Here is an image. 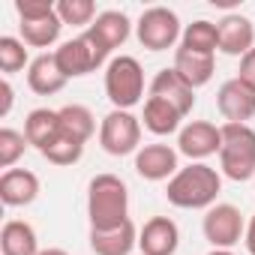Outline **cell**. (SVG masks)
<instances>
[{"label":"cell","instance_id":"6da1fadb","mask_svg":"<svg viewBox=\"0 0 255 255\" xmlns=\"http://www.w3.org/2000/svg\"><path fill=\"white\" fill-rule=\"evenodd\" d=\"M219 192H222V174L207 162H189L165 186L168 204L180 210H210Z\"/></svg>","mask_w":255,"mask_h":255},{"label":"cell","instance_id":"7a4b0ae2","mask_svg":"<svg viewBox=\"0 0 255 255\" xmlns=\"http://www.w3.org/2000/svg\"><path fill=\"white\" fill-rule=\"evenodd\" d=\"M90 228H117L129 219V189L117 174H96L87 186Z\"/></svg>","mask_w":255,"mask_h":255},{"label":"cell","instance_id":"3957f363","mask_svg":"<svg viewBox=\"0 0 255 255\" xmlns=\"http://www.w3.org/2000/svg\"><path fill=\"white\" fill-rule=\"evenodd\" d=\"M222 147H219V171L234 180L255 177V129L249 123H222Z\"/></svg>","mask_w":255,"mask_h":255},{"label":"cell","instance_id":"277c9868","mask_svg":"<svg viewBox=\"0 0 255 255\" xmlns=\"http://www.w3.org/2000/svg\"><path fill=\"white\" fill-rule=\"evenodd\" d=\"M105 96L114 108L132 111L144 99V69L132 54H117L105 66Z\"/></svg>","mask_w":255,"mask_h":255},{"label":"cell","instance_id":"5b68a950","mask_svg":"<svg viewBox=\"0 0 255 255\" xmlns=\"http://www.w3.org/2000/svg\"><path fill=\"white\" fill-rule=\"evenodd\" d=\"M99 144L108 156H129L141 150V120L132 111L111 108L99 123Z\"/></svg>","mask_w":255,"mask_h":255},{"label":"cell","instance_id":"8992f818","mask_svg":"<svg viewBox=\"0 0 255 255\" xmlns=\"http://www.w3.org/2000/svg\"><path fill=\"white\" fill-rule=\"evenodd\" d=\"M135 36L147 51H168L180 42L183 27L174 9L168 6H150L141 12L138 24H135Z\"/></svg>","mask_w":255,"mask_h":255},{"label":"cell","instance_id":"52a82bcc","mask_svg":"<svg viewBox=\"0 0 255 255\" xmlns=\"http://www.w3.org/2000/svg\"><path fill=\"white\" fill-rule=\"evenodd\" d=\"M54 57H57V66H60V72L66 75V78H81V75H90V72H96L99 66H105V60L111 57L102 45H96V39L84 30L81 36H75V39H66L57 51H54Z\"/></svg>","mask_w":255,"mask_h":255},{"label":"cell","instance_id":"ba28073f","mask_svg":"<svg viewBox=\"0 0 255 255\" xmlns=\"http://www.w3.org/2000/svg\"><path fill=\"white\" fill-rule=\"evenodd\" d=\"M201 231H204V240L213 249H231V246H237L243 240L246 222H243V216H240V210L234 204H213L204 213Z\"/></svg>","mask_w":255,"mask_h":255},{"label":"cell","instance_id":"9c48e42d","mask_svg":"<svg viewBox=\"0 0 255 255\" xmlns=\"http://www.w3.org/2000/svg\"><path fill=\"white\" fill-rule=\"evenodd\" d=\"M219 147H222V129L210 120H189L177 132V153H183L195 162L219 153Z\"/></svg>","mask_w":255,"mask_h":255},{"label":"cell","instance_id":"30bf717a","mask_svg":"<svg viewBox=\"0 0 255 255\" xmlns=\"http://www.w3.org/2000/svg\"><path fill=\"white\" fill-rule=\"evenodd\" d=\"M216 108L225 123H249L255 117V90L240 78H228L216 93Z\"/></svg>","mask_w":255,"mask_h":255},{"label":"cell","instance_id":"8fae6325","mask_svg":"<svg viewBox=\"0 0 255 255\" xmlns=\"http://www.w3.org/2000/svg\"><path fill=\"white\" fill-rule=\"evenodd\" d=\"M177 150L171 144H144L138 153H135V171L138 177L150 180V183H159V180H171L180 165H177Z\"/></svg>","mask_w":255,"mask_h":255},{"label":"cell","instance_id":"7c38bea8","mask_svg":"<svg viewBox=\"0 0 255 255\" xmlns=\"http://www.w3.org/2000/svg\"><path fill=\"white\" fill-rule=\"evenodd\" d=\"M216 30H219V51L228 57H243L255 48V24L240 12H228L222 21H216Z\"/></svg>","mask_w":255,"mask_h":255},{"label":"cell","instance_id":"4fadbf2b","mask_svg":"<svg viewBox=\"0 0 255 255\" xmlns=\"http://www.w3.org/2000/svg\"><path fill=\"white\" fill-rule=\"evenodd\" d=\"M180 246V228L168 216H153L138 231V249L144 255H174Z\"/></svg>","mask_w":255,"mask_h":255},{"label":"cell","instance_id":"5bb4252c","mask_svg":"<svg viewBox=\"0 0 255 255\" xmlns=\"http://www.w3.org/2000/svg\"><path fill=\"white\" fill-rule=\"evenodd\" d=\"M39 195V177L27 168H9L0 174V201L6 207H27Z\"/></svg>","mask_w":255,"mask_h":255},{"label":"cell","instance_id":"9a60e30c","mask_svg":"<svg viewBox=\"0 0 255 255\" xmlns=\"http://www.w3.org/2000/svg\"><path fill=\"white\" fill-rule=\"evenodd\" d=\"M171 69L192 90H198V87H204L213 78V72H216V54H198V51H189V48L177 45L174 48V66Z\"/></svg>","mask_w":255,"mask_h":255},{"label":"cell","instance_id":"2e32d148","mask_svg":"<svg viewBox=\"0 0 255 255\" xmlns=\"http://www.w3.org/2000/svg\"><path fill=\"white\" fill-rule=\"evenodd\" d=\"M138 246V231L132 219H126L117 228H90V249L96 255H129Z\"/></svg>","mask_w":255,"mask_h":255},{"label":"cell","instance_id":"e0dca14e","mask_svg":"<svg viewBox=\"0 0 255 255\" xmlns=\"http://www.w3.org/2000/svg\"><path fill=\"white\" fill-rule=\"evenodd\" d=\"M129 30H132V24H129V18H126V12H120V9H105V12H99L96 21L87 27V33L96 39V45H102L108 54L129 39Z\"/></svg>","mask_w":255,"mask_h":255},{"label":"cell","instance_id":"ac0fdd59","mask_svg":"<svg viewBox=\"0 0 255 255\" xmlns=\"http://www.w3.org/2000/svg\"><path fill=\"white\" fill-rule=\"evenodd\" d=\"M150 96H159L165 102H171L183 117L195 108V90L174 72V69H159L156 78L150 81Z\"/></svg>","mask_w":255,"mask_h":255},{"label":"cell","instance_id":"d6986e66","mask_svg":"<svg viewBox=\"0 0 255 255\" xmlns=\"http://www.w3.org/2000/svg\"><path fill=\"white\" fill-rule=\"evenodd\" d=\"M66 75L60 72L57 66V57L54 54H39L33 57V63L27 66V87L39 96H54L66 87Z\"/></svg>","mask_w":255,"mask_h":255},{"label":"cell","instance_id":"ffe728a7","mask_svg":"<svg viewBox=\"0 0 255 255\" xmlns=\"http://www.w3.org/2000/svg\"><path fill=\"white\" fill-rule=\"evenodd\" d=\"M60 135V111L54 108H33L24 120V138L39 153Z\"/></svg>","mask_w":255,"mask_h":255},{"label":"cell","instance_id":"44dd1931","mask_svg":"<svg viewBox=\"0 0 255 255\" xmlns=\"http://www.w3.org/2000/svg\"><path fill=\"white\" fill-rule=\"evenodd\" d=\"M141 120H144V129H147V132H153V135H171V132L180 129L183 114H180L171 102H165V99H159V96H147V99H144V114H141Z\"/></svg>","mask_w":255,"mask_h":255},{"label":"cell","instance_id":"7402d4cb","mask_svg":"<svg viewBox=\"0 0 255 255\" xmlns=\"http://www.w3.org/2000/svg\"><path fill=\"white\" fill-rule=\"evenodd\" d=\"M0 252L3 255H39V237L30 222L9 219L0 231Z\"/></svg>","mask_w":255,"mask_h":255},{"label":"cell","instance_id":"603a6c76","mask_svg":"<svg viewBox=\"0 0 255 255\" xmlns=\"http://www.w3.org/2000/svg\"><path fill=\"white\" fill-rule=\"evenodd\" d=\"M57 111H60V135H66V138H72L78 144H87L93 138V132H96V117H93L90 108L72 102V105H63Z\"/></svg>","mask_w":255,"mask_h":255},{"label":"cell","instance_id":"cb8c5ba5","mask_svg":"<svg viewBox=\"0 0 255 255\" xmlns=\"http://www.w3.org/2000/svg\"><path fill=\"white\" fill-rule=\"evenodd\" d=\"M21 42L30 45V48H51L57 39H60V30H63V21L60 15H48V18H36V21H21Z\"/></svg>","mask_w":255,"mask_h":255},{"label":"cell","instance_id":"d4e9b609","mask_svg":"<svg viewBox=\"0 0 255 255\" xmlns=\"http://www.w3.org/2000/svg\"><path fill=\"white\" fill-rule=\"evenodd\" d=\"M180 45L189 48V51H198V54H216V48H219V30H216L213 21L198 18V21H192V24L183 27Z\"/></svg>","mask_w":255,"mask_h":255},{"label":"cell","instance_id":"484cf974","mask_svg":"<svg viewBox=\"0 0 255 255\" xmlns=\"http://www.w3.org/2000/svg\"><path fill=\"white\" fill-rule=\"evenodd\" d=\"M57 15L63 24L87 30L96 21V3L93 0H57Z\"/></svg>","mask_w":255,"mask_h":255},{"label":"cell","instance_id":"4316f807","mask_svg":"<svg viewBox=\"0 0 255 255\" xmlns=\"http://www.w3.org/2000/svg\"><path fill=\"white\" fill-rule=\"evenodd\" d=\"M33 60L27 57V48H24L21 39H15V36H0V69H3V75H15V72H21Z\"/></svg>","mask_w":255,"mask_h":255},{"label":"cell","instance_id":"83f0119b","mask_svg":"<svg viewBox=\"0 0 255 255\" xmlns=\"http://www.w3.org/2000/svg\"><path fill=\"white\" fill-rule=\"evenodd\" d=\"M24 150H27L24 132L12 129V126H3V129H0V165L9 171V168L24 156Z\"/></svg>","mask_w":255,"mask_h":255},{"label":"cell","instance_id":"f1b7e54d","mask_svg":"<svg viewBox=\"0 0 255 255\" xmlns=\"http://www.w3.org/2000/svg\"><path fill=\"white\" fill-rule=\"evenodd\" d=\"M81 153H84V144H78V141H72V138H66V135H57V138L42 150V156H45L48 162H54V165H75V162L81 159Z\"/></svg>","mask_w":255,"mask_h":255},{"label":"cell","instance_id":"f546056e","mask_svg":"<svg viewBox=\"0 0 255 255\" xmlns=\"http://www.w3.org/2000/svg\"><path fill=\"white\" fill-rule=\"evenodd\" d=\"M15 12L21 21H36V18L54 15L57 3H51V0H15Z\"/></svg>","mask_w":255,"mask_h":255},{"label":"cell","instance_id":"4dcf8cb0","mask_svg":"<svg viewBox=\"0 0 255 255\" xmlns=\"http://www.w3.org/2000/svg\"><path fill=\"white\" fill-rule=\"evenodd\" d=\"M237 78L255 90V48H252L249 54H243V57H240V69H237Z\"/></svg>","mask_w":255,"mask_h":255},{"label":"cell","instance_id":"1f68e13d","mask_svg":"<svg viewBox=\"0 0 255 255\" xmlns=\"http://www.w3.org/2000/svg\"><path fill=\"white\" fill-rule=\"evenodd\" d=\"M12 102H15V90H12V84L3 78V81H0V117H6V114L12 111Z\"/></svg>","mask_w":255,"mask_h":255},{"label":"cell","instance_id":"d6a6232c","mask_svg":"<svg viewBox=\"0 0 255 255\" xmlns=\"http://www.w3.org/2000/svg\"><path fill=\"white\" fill-rule=\"evenodd\" d=\"M243 243H246L249 255H255V213H252V219L246 222V234H243Z\"/></svg>","mask_w":255,"mask_h":255},{"label":"cell","instance_id":"836d02e7","mask_svg":"<svg viewBox=\"0 0 255 255\" xmlns=\"http://www.w3.org/2000/svg\"><path fill=\"white\" fill-rule=\"evenodd\" d=\"M39 255H69L66 249H57V246H51V249H39Z\"/></svg>","mask_w":255,"mask_h":255},{"label":"cell","instance_id":"e575fe53","mask_svg":"<svg viewBox=\"0 0 255 255\" xmlns=\"http://www.w3.org/2000/svg\"><path fill=\"white\" fill-rule=\"evenodd\" d=\"M207 255H234V252H231V249H210Z\"/></svg>","mask_w":255,"mask_h":255}]
</instances>
